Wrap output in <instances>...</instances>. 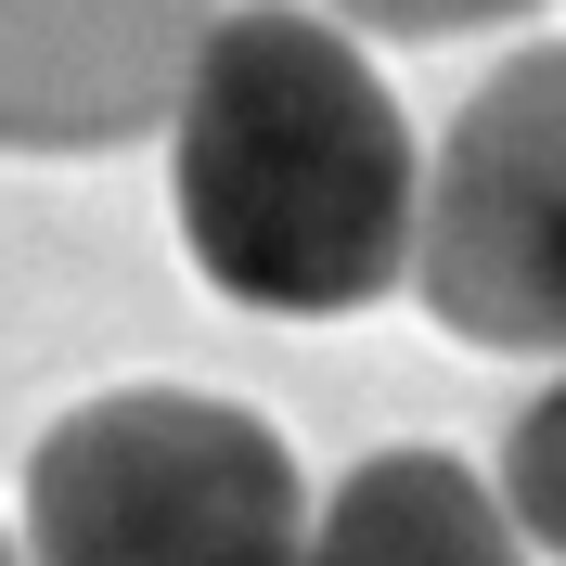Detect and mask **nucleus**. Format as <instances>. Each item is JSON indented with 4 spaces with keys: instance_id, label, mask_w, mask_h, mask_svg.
<instances>
[{
    "instance_id": "nucleus-3",
    "label": "nucleus",
    "mask_w": 566,
    "mask_h": 566,
    "mask_svg": "<svg viewBox=\"0 0 566 566\" xmlns=\"http://www.w3.org/2000/svg\"><path fill=\"white\" fill-rule=\"evenodd\" d=\"M412 296L463 348L566 360V39L490 65L424 155Z\"/></svg>"
},
{
    "instance_id": "nucleus-4",
    "label": "nucleus",
    "mask_w": 566,
    "mask_h": 566,
    "mask_svg": "<svg viewBox=\"0 0 566 566\" xmlns=\"http://www.w3.org/2000/svg\"><path fill=\"white\" fill-rule=\"evenodd\" d=\"M219 0H0V155H104L168 129Z\"/></svg>"
},
{
    "instance_id": "nucleus-5",
    "label": "nucleus",
    "mask_w": 566,
    "mask_h": 566,
    "mask_svg": "<svg viewBox=\"0 0 566 566\" xmlns=\"http://www.w3.org/2000/svg\"><path fill=\"white\" fill-rule=\"evenodd\" d=\"M296 566H528L502 490L463 451H360L310 502V554Z\"/></svg>"
},
{
    "instance_id": "nucleus-7",
    "label": "nucleus",
    "mask_w": 566,
    "mask_h": 566,
    "mask_svg": "<svg viewBox=\"0 0 566 566\" xmlns=\"http://www.w3.org/2000/svg\"><path fill=\"white\" fill-rule=\"evenodd\" d=\"M374 39H463V27H502V13H541V0H322Z\"/></svg>"
},
{
    "instance_id": "nucleus-6",
    "label": "nucleus",
    "mask_w": 566,
    "mask_h": 566,
    "mask_svg": "<svg viewBox=\"0 0 566 566\" xmlns=\"http://www.w3.org/2000/svg\"><path fill=\"white\" fill-rule=\"evenodd\" d=\"M502 515H515V541H541V554H566V374L515 412V438H502Z\"/></svg>"
},
{
    "instance_id": "nucleus-1",
    "label": "nucleus",
    "mask_w": 566,
    "mask_h": 566,
    "mask_svg": "<svg viewBox=\"0 0 566 566\" xmlns=\"http://www.w3.org/2000/svg\"><path fill=\"white\" fill-rule=\"evenodd\" d=\"M168 207L193 271L232 310L271 322H348L387 283H412V116L374 77L335 13L232 0L193 39V77L168 104Z\"/></svg>"
},
{
    "instance_id": "nucleus-2",
    "label": "nucleus",
    "mask_w": 566,
    "mask_h": 566,
    "mask_svg": "<svg viewBox=\"0 0 566 566\" xmlns=\"http://www.w3.org/2000/svg\"><path fill=\"white\" fill-rule=\"evenodd\" d=\"M310 490L271 412L207 387H116L77 399L27 463L13 566H296Z\"/></svg>"
},
{
    "instance_id": "nucleus-8",
    "label": "nucleus",
    "mask_w": 566,
    "mask_h": 566,
    "mask_svg": "<svg viewBox=\"0 0 566 566\" xmlns=\"http://www.w3.org/2000/svg\"><path fill=\"white\" fill-rule=\"evenodd\" d=\"M0 566H13V541H0Z\"/></svg>"
}]
</instances>
